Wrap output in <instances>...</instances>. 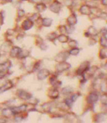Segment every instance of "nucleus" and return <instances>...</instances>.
<instances>
[{"label":"nucleus","instance_id":"obj_1","mask_svg":"<svg viewBox=\"0 0 107 123\" xmlns=\"http://www.w3.org/2000/svg\"><path fill=\"white\" fill-rule=\"evenodd\" d=\"M71 67V64L66 62H59L56 66V70L57 72L59 73H61V72H63L67 69H69V68Z\"/></svg>","mask_w":107,"mask_h":123},{"label":"nucleus","instance_id":"obj_2","mask_svg":"<svg viewBox=\"0 0 107 123\" xmlns=\"http://www.w3.org/2000/svg\"><path fill=\"white\" fill-rule=\"evenodd\" d=\"M99 94L97 93L96 92H93L91 93H90L87 98H86V101H87V103L89 104V105H93L94 103H96L98 99H99Z\"/></svg>","mask_w":107,"mask_h":123},{"label":"nucleus","instance_id":"obj_3","mask_svg":"<svg viewBox=\"0 0 107 123\" xmlns=\"http://www.w3.org/2000/svg\"><path fill=\"white\" fill-rule=\"evenodd\" d=\"M89 62L85 61L83 63L81 64L80 67L78 68L77 71H76V73L78 75H82L86 71H87V69L89 68Z\"/></svg>","mask_w":107,"mask_h":123},{"label":"nucleus","instance_id":"obj_4","mask_svg":"<svg viewBox=\"0 0 107 123\" xmlns=\"http://www.w3.org/2000/svg\"><path fill=\"white\" fill-rule=\"evenodd\" d=\"M27 105H22L19 107H14L11 108L13 115H16L18 114H20L22 112H24L27 110Z\"/></svg>","mask_w":107,"mask_h":123},{"label":"nucleus","instance_id":"obj_5","mask_svg":"<svg viewBox=\"0 0 107 123\" xmlns=\"http://www.w3.org/2000/svg\"><path fill=\"white\" fill-rule=\"evenodd\" d=\"M50 72L48 69H42L41 70H39V72L37 74V78L39 80H45L49 75Z\"/></svg>","mask_w":107,"mask_h":123},{"label":"nucleus","instance_id":"obj_6","mask_svg":"<svg viewBox=\"0 0 107 123\" xmlns=\"http://www.w3.org/2000/svg\"><path fill=\"white\" fill-rule=\"evenodd\" d=\"M17 94L19 96V98H21L23 100H28V99H30L32 98V94L29 92H27V91H24V90H19L17 92Z\"/></svg>","mask_w":107,"mask_h":123},{"label":"nucleus","instance_id":"obj_7","mask_svg":"<svg viewBox=\"0 0 107 123\" xmlns=\"http://www.w3.org/2000/svg\"><path fill=\"white\" fill-rule=\"evenodd\" d=\"M69 56V52H61L59 54H58L55 57H54V60L56 62H64Z\"/></svg>","mask_w":107,"mask_h":123},{"label":"nucleus","instance_id":"obj_8","mask_svg":"<svg viewBox=\"0 0 107 123\" xmlns=\"http://www.w3.org/2000/svg\"><path fill=\"white\" fill-rule=\"evenodd\" d=\"M13 86H14V85L11 81H10V80L6 81L2 86L0 87V93H3V92L10 90L11 88L13 87Z\"/></svg>","mask_w":107,"mask_h":123},{"label":"nucleus","instance_id":"obj_9","mask_svg":"<svg viewBox=\"0 0 107 123\" xmlns=\"http://www.w3.org/2000/svg\"><path fill=\"white\" fill-rule=\"evenodd\" d=\"M11 65V63L10 61H6L5 62L0 64V72H4V73H7L9 69L10 68Z\"/></svg>","mask_w":107,"mask_h":123},{"label":"nucleus","instance_id":"obj_10","mask_svg":"<svg viewBox=\"0 0 107 123\" xmlns=\"http://www.w3.org/2000/svg\"><path fill=\"white\" fill-rule=\"evenodd\" d=\"M48 95L51 98V99H57L59 96V92L58 91L56 87L51 88L48 93Z\"/></svg>","mask_w":107,"mask_h":123},{"label":"nucleus","instance_id":"obj_11","mask_svg":"<svg viewBox=\"0 0 107 123\" xmlns=\"http://www.w3.org/2000/svg\"><path fill=\"white\" fill-rule=\"evenodd\" d=\"M50 9L54 13H59L61 9V4L58 1H54L50 6Z\"/></svg>","mask_w":107,"mask_h":123},{"label":"nucleus","instance_id":"obj_12","mask_svg":"<svg viewBox=\"0 0 107 123\" xmlns=\"http://www.w3.org/2000/svg\"><path fill=\"white\" fill-rule=\"evenodd\" d=\"M22 49L20 47H14L11 48V51H10V56L11 57H17L18 55H19V53L21 52Z\"/></svg>","mask_w":107,"mask_h":123},{"label":"nucleus","instance_id":"obj_13","mask_svg":"<svg viewBox=\"0 0 107 123\" xmlns=\"http://www.w3.org/2000/svg\"><path fill=\"white\" fill-rule=\"evenodd\" d=\"M80 12L84 15H90L91 14V9L87 5H83L80 8Z\"/></svg>","mask_w":107,"mask_h":123},{"label":"nucleus","instance_id":"obj_14","mask_svg":"<svg viewBox=\"0 0 107 123\" xmlns=\"http://www.w3.org/2000/svg\"><path fill=\"white\" fill-rule=\"evenodd\" d=\"M33 27V22H32L30 19L25 20L22 24V27L24 30H29Z\"/></svg>","mask_w":107,"mask_h":123},{"label":"nucleus","instance_id":"obj_15","mask_svg":"<svg viewBox=\"0 0 107 123\" xmlns=\"http://www.w3.org/2000/svg\"><path fill=\"white\" fill-rule=\"evenodd\" d=\"M1 114L5 117H11L13 115V112H12L11 108H9V107L4 108L2 110V112H1Z\"/></svg>","mask_w":107,"mask_h":123},{"label":"nucleus","instance_id":"obj_16","mask_svg":"<svg viewBox=\"0 0 107 123\" xmlns=\"http://www.w3.org/2000/svg\"><path fill=\"white\" fill-rule=\"evenodd\" d=\"M67 22H68V23H69V25L70 26H73V25H75L76 24V22H77L76 16L74 14L70 15V16L68 17V19H67Z\"/></svg>","mask_w":107,"mask_h":123},{"label":"nucleus","instance_id":"obj_17","mask_svg":"<svg viewBox=\"0 0 107 123\" xmlns=\"http://www.w3.org/2000/svg\"><path fill=\"white\" fill-rule=\"evenodd\" d=\"M50 83L54 87H56V88H57L58 86H60L61 85V82H59L58 81V79H57L56 76H52L50 78Z\"/></svg>","mask_w":107,"mask_h":123},{"label":"nucleus","instance_id":"obj_18","mask_svg":"<svg viewBox=\"0 0 107 123\" xmlns=\"http://www.w3.org/2000/svg\"><path fill=\"white\" fill-rule=\"evenodd\" d=\"M57 39L62 43H66L69 41V37L65 35L64 34H62L61 35L57 36Z\"/></svg>","mask_w":107,"mask_h":123},{"label":"nucleus","instance_id":"obj_19","mask_svg":"<svg viewBox=\"0 0 107 123\" xmlns=\"http://www.w3.org/2000/svg\"><path fill=\"white\" fill-rule=\"evenodd\" d=\"M53 22V20L50 18H44L42 20V25L44 27H50Z\"/></svg>","mask_w":107,"mask_h":123},{"label":"nucleus","instance_id":"obj_20","mask_svg":"<svg viewBox=\"0 0 107 123\" xmlns=\"http://www.w3.org/2000/svg\"><path fill=\"white\" fill-rule=\"evenodd\" d=\"M88 33L89 34V35H91V36H96L98 34V31L97 30L93 27V26H91L89 30H88Z\"/></svg>","mask_w":107,"mask_h":123},{"label":"nucleus","instance_id":"obj_21","mask_svg":"<svg viewBox=\"0 0 107 123\" xmlns=\"http://www.w3.org/2000/svg\"><path fill=\"white\" fill-rule=\"evenodd\" d=\"M99 57L102 60H104L106 59L107 57V47H104L103 49H101L100 51V53H99Z\"/></svg>","mask_w":107,"mask_h":123},{"label":"nucleus","instance_id":"obj_22","mask_svg":"<svg viewBox=\"0 0 107 123\" xmlns=\"http://www.w3.org/2000/svg\"><path fill=\"white\" fill-rule=\"evenodd\" d=\"M36 9L39 11V12H44L45 9H46V5L43 3H40V4H38L36 6Z\"/></svg>","mask_w":107,"mask_h":123},{"label":"nucleus","instance_id":"obj_23","mask_svg":"<svg viewBox=\"0 0 107 123\" xmlns=\"http://www.w3.org/2000/svg\"><path fill=\"white\" fill-rule=\"evenodd\" d=\"M107 37L105 36H102L100 39V44L102 47H107Z\"/></svg>","mask_w":107,"mask_h":123},{"label":"nucleus","instance_id":"obj_24","mask_svg":"<svg viewBox=\"0 0 107 123\" xmlns=\"http://www.w3.org/2000/svg\"><path fill=\"white\" fill-rule=\"evenodd\" d=\"M73 92V89L70 87H67L65 88H64L62 90V93L64 95H67V94H69L70 93Z\"/></svg>","mask_w":107,"mask_h":123},{"label":"nucleus","instance_id":"obj_25","mask_svg":"<svg viewBox=\"0 0 107 123\" xmlns=\"http://www.w3.org/2000/svg\"><path fill=\"white\" fill-rule=\"evenodd\" d=\"M79 52H80V49H79V48H77V47H73V48H72L71 50L69 51V55H77L79 53Z\"/></svg>","mask_w":107,"mask_h":123},{"label":"nucleus","instance_id":"obj_26","mask_svg":"<svg viewBox=\"0 0 107 123\" xmlns=\"http://www.w3.org/2000/svg\"><path fill=\"white\" fill-rule=\"evenodd\" d=\"M27 56H29V52L28 51H21V52L19 53V55H18V57H19V58H22V59H23V58H26Z\"/></svg>","mask_w":107,"mask_h":123},{"label":"nucleus","instance_id":"obj_27","mask_svg":"<svg viewBox=\"0 0 107 123\" xmlns=\"http://www.w3.org/2000/svg\"><path fill=\"white\" fill-rule=\"evenodd\" d=\"M106 119V115H104V114H99L96 117V122H99V123H101L103 122L104 120Z\"/></svg>","mask_w":107,"mask_h":123},{"label":"nucleus","instance_id":"obj_28","mask_svg":"<svg viewBox=\"0 0 107 123\" xmlns=\"http://www.w3.org/2000/svg\"><path fill=\"white\" fill-rule=\"evenodd\" d=\"M56 38H57V35H56V33H50L48 36H47V39H49L50 41H54Z\"/></svg>","mask_w":107,"mask_h":123},{"label":"nucleus","instance_id":"obj_29","mask_svg":"<svg viewBox=\"0 0 107 123\" xmlns=\"http://www.w3.org/2000/svg\"><path fill=\"white\" fill-rule=\"evenodd\" d=\"M74 102L71 99V98H67V99H66V100H65V104H66V105L67 106V107H72V105H73V103Z\"/></svg>","mask_w":107,"mask_h":123},{"label":"nucleus","instance_id":"obj_30","mask_svg":"<svg viewBox=\"0 0 107 123\" xmlns=\"http://www.w3.org/2000/svg\"><path fill=\"white\" fill-rule=\"evenodd\" d=\"M42 107H43L44 110L46 111V112H49L50 111V109H51V106L49 104H44L42 106Z\"/></svg>","mask_w":107,"mask_h":123},{"label":"nucleus","instance_id":"obj_31","mask_svg":"<svg viewBox=\"0 0 107 123\" xmlns=\"http://www.w3.org/2000/svg\"><path fill=\"white\" fill-rule=\"evenodd\" d=\"M77 45H78V43H77V42L75 41V40H71V41H70V42H69V46H70L71 47H72V48L76 47Z\"/></svg>","mask_w":107,"mask_h":123},{"label":"nucleus","instance_id":"obj_32","mask_svg":"<svg viewBox=\"0 0 107 123\" xmlns=\"http://www.w3.org/2000/svg\"><path fill=\"white\" fill-rule=\"evenodd\" d=\"M39 17V14H33V16H32V17H30L29 19H30L32 22H34V21L37 20Z\"/></svg>","mask_w":107,"mask_h":123},{"label":"nucleus","instance_id":"obj_33","mask_svg":"<svg viewBox=\"0 0 107 123\" xmlns=\"http://www.w3.org/2000/svg\"><path fill=\"white\" fill-rule=\"evenodd\" d=\"M107 94H106V93H105V94H104V95L101 97V102H102L104 105H107Z\"/></svg>","mask_w":107,"mask_h":123},{"label":"nucleus","instance_id":"obj_34","mask_svg":"<svg viewBox=\"0 0 107 123\" xmlns=\"http://www.w3.org/2000/svg\"><path fill=\"white\" fill-rule=\"evenodd\" d=\"M79 96H80V94H79V93H77V94H73V95L71 97V99H72L73 102H75Z\"/></svg>","mask_w":107,"mask_h":123},{"label":"nucleus","instance_id":"obj_35","mask_svg":"<svg viewBox=\"0 0 107 123\" xmlns=\"http://www.w3.org/2000/svg\"><path fill=\"white\" fill-rule=\"evenodd\" d=\"M101 90L103 92H105L107 93V83H103L102 85H101Z\"/></svg>","mask_w":107,"mask_h":123},{"label":"nucleus","instance_id":"obj_36","mask_svg":"<svg viewBox=\"0 0 107 123\" xmlns=\"http://www.w3.org/2000/svg\"><path fill=\"white\" fill-rule=\"evenodd\" d=\"M18 13H19V17H22L24 15V11L23 10H19Z\"/></svg>","mask_w":107,"mask_h":123},{"label":"nucleus","instance_id":"obj_37","mask_svg":"<svg viewBox=\"0 0 107 123\" xmlns=\"http://www.w3.org/2000/svg\"><path fill=\"white\" fill-rule=\"evenodd\" d=\"M39 64H40V62H36L35 64V66H34V71H35V70H36L39 67Z\"/></svg>","mask_w":107,"mask_h":123},{"label":"nucleus","instance_id":"obj_38","mask_svg":"<svg viewBox=\"0 0 107 123\" xmlns=\"http://www.w3.org/2000/svg\"><path fill=\"white\" fill-rule=\"evenodd\" d=\"M2 22H3V17H2L1 14L0 13V23H2Z\"/></svg>","mask_w":107,"mask_h":123},{"label":"nucleus","instance_id":"obj_39","mask_svg":"<svg viewBox=\"0 0 107 123\" xmlns=\"http://www.w3.org/2000/svg\"><path fill=\"white\" fill-rule=\"evenodd\" d=\"M102 4H103L104 5L107 6V0H102Z\"/></svg>","mask_w":107,"mask_h":123}]
</instances>
